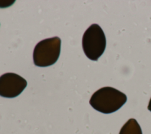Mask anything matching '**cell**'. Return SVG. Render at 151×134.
<instances>
[{"label":"cell","mask_w":151,"mask_h":134,"mask_svg":"<svg viewBox=\"0 0 151 134\" xmlns=\"http://www.w3.org/2000/svg\"><path fill=\"white\" fill-rule=\"evenodd\" d=\"M27 86L25 79L21 76L7 73L0 76V96L13 98L19 96Z\"/></svg>","instance_id":"obj_4"},{"label":"cell","mask_w":151,"mask_h":134,"mask_svg":"<svg viewBox=\"0 0 151 134\" xmlns=\"http://www.w3.org/2000/svg\"><path fill=\"white\" fill-rule=\"evenodd\" d=\"M61 43L58 37L46 38L38 43L33 52L34 64L44 67L56 63L60 54Z\"/></svg>","instance_id":"obj_3"},{"label":"cell","mask_w":151,"mask_h":134,"mask_svg":"<svg viewBox=\"0 0 151 134\" xmlns=\"http://www.w3.org/2000/svg\"><path fill=\"white\" fill-rule=\"evenodd\" d=\"M147 109L149 110H150L151 112V98L149 100V104H148V106H147Z\"/></svg>","instance_id":"obj_6"},{"label":"cell","mask_w":151,"mask_h":134,"mask_svg":"<svg viewBox=\"0 0 151 134\" xmlns=\"http://www.w3.org/2000/svg\"><path fill=\"white\" fill-rule=\"evenodd\" d=\"M119 134H142V131L137 120L131 118L122 126Z\"/></svg>","instance_id":"obj_5"},{"label":"cell","mask_w":151,"mask_h":134,"mask_svg":"<svg viewBox=\"0 0 151 134\" xmlns=\"http://www.w3.org/2000/svg\"><path fill=\"white\" fill-rule=\"evenodd\" d=\"M126 101L124 93L111 87H104L93 93L89 103L95 110L109 114L120 109Z\"/></svg>","instance_id":"obj_1"},{"label":"cell","mask_w":151,"mask_h":134,"mask_svg":"<svg viewBox=\"0 0 151 134\" xmlns=\"http://www.w3.org/2000/svg\"><path fill=\"white\" fill-rule=\"evenodd\" d=\"M106 38L102 28L97 24L91 25L84 32L82 47L85 55L91 60L97 61L103 54Z\"/></svg>","instance_id":"obj_2"}]
</instances>
